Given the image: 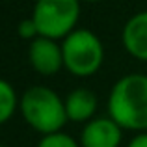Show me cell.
Listing matches in <instances>:
<instances>
[{"label":"cell","mask_w":147,"mask_h":147,"mask_svg":"<svg viewBox=\"0 0 147 147\" xmlns=\"http://www.w3.org/2000/svg\"><path fill=\"white\" fill-rule=\"evenodd\" d=\"M108 115L123 130L147 132V75L129 73L112 86Z\"/></svg>","instance_id":"1"},{"label":"cell","mask_w":147,"mask_h":147,"mask_svg":"<svg viewBox=\"0 0 147 147\" xmlns=\"http://www.w3.org/2000/svg\"><path fill=\"white\" fill-rule=\"evenodd\" d=\"M19 110L26 125L43 136L61 132L65 123L69 121L65 114V100L47 86L28 88L21 95Z\"/></svg>","instance_id":"2"},{"label":"cell","mask_w":147,"mask_h":147,"mask_svg":"<svg viewBox=\"0 0 147 147\" xmlns=\"http://www.w3.org/2000/svg\"><path fill=\"white\" fill-rule=\"evenodd\" d=\"M61 52L63 67L78 78L93 76L104 61L102 41L86 28H76L65 39H61Z\"/></svg>","instance_id":"3"},{"label":"cell","mask_w":147,"mask_h":147,"mask_svg":"<svg viewBox=\"0 0 147 147\" xmlns=\"http://www.w3.org/2000/svg\"><path fill=\"white\" fill-rule=\"evenodd\" d=\"M32 19L41 37L65 39L76 30L80 19V0H37Z\"/></svg>","instance_id":"4"},{"label":"cell","mask_w":147,"mask_h":147,"mask_svg":"<svg viewBox=\"0 0 147 147\" xmlns=\"http://www.w3.org/2000/svg\"><path fill=\"white\" fill-rule=\"evenodd\" d=\"M28 61L36 73L43 76H54L63 67V52L61 45L56 39L49 37H36L30 41L28 47Z\"/></svg>","instance_id":"5"},{"label":"cell","mask_w":147,"mask_h":147,"mask_svg":"<svg viewBox=\"0 0 147 147\" xmlns=\"http://www.w3.org/2000/svg\"><path fill=\"white\" fill-rule=\"evenodd\" d=\"M123 140V129L108 115L93 117L84 125L80 132V147H119Z\"/></svg>","instance_id":"6"},{"label":"cell","mask_w":147,"mask_h":147,"mask_svg":"<svg viewBox=\"0 0 147 147\" xmlns=\"http://www.w3.org/2000/svg\"><path fill=\"white\" fill-rule=\"evenodd\" d=\"M121 43L132 58L147 61V9L132 15L121 30Z\"/></svg>","instance_id":"7"},{"label":"cell","mask_w":147,"mask_h":147,"mask_svg":"<svg viewBox=\"0 0 147 147\" xmlns=\"http://www.w3.org/2000/svg\"><path fill=\"white\" fill-rule=\"evenodd\" d=\"M65 100V114L67 119L73 123H84L91 121L97 112V95L88 88H76L73 90Z\"/></svg>","instance_id":"8"},{"label":"cell","mask_w":147,"mask_h":147,"mask_svg":"<svg viewBox=\"0 0 147 147\" xmlns=\"http://www.w3.org/2000/svg\"><path fill=\"white\" fill-rule=\"evenodd\" d=\"M19 99L15 88L7 80L0 78V125L7 123L19 108Z\"/></svg>","instance_id":"9"},{"label":"cell","mask_w":147,"mask_h":147,"mask_svg":"<svg viewBox=\"0 0 147 147\" xmlns=\"http://www.w3.org/2000/svg\"><path fill=\"white\" fill-rule=\"evenodd\" d=\"M37 147H80V144L73 136L65 132H56V134H47L39 140Z\"/></svg>","instance_id":"10"},{"label":"cell","mask_w":147,"mask_h":147,"mask_svg":"<svg viewBox=\"0 0 147 147\" xmlns=\"http://www.w3.org/2000/svg\"><path fill=\"white\" fill-rule=\"evenodd\" d=\"M17 34L22 37V39H26V41H34L36 37H39L37 26H36V22H34V19H32V17L22 19V21L19 22V26H17Z\"/></svg>","instance_id":"11"},{"label":"cell","mask_w":147,"mask_h":147,"mask_svg":"<svg viewBox=\"0 0 147 147\" xmlns=\"http://www.w3.org/2000/svg\"><path fill=\"white\" fill-rule=\"evenodd\" d=\"M127 147H147V132H138Z\"/></svg>","instance_id":"12"},{"label":"cell","mask_w":147,"mask_h":147,"mask_svg":"<svg viewBox=\"0 0 147 147\" xmlns=\"http://www.w3.org/2000/svg\"><path fill=\"white\" fill-rule=\"evenodd\" d=\"M80 2H100V0H80Z\"/></svg>","instance_id":"13"},{"label":"cell","mask_w":147,"mask_h":147,"mask_svg":"<svg viewBox=\"0 0 147 147\" xmlns=\"http://www.w3.org/2000/svg\"><path fill=\"white\" fill-rule=\"evenodd\" d=\"M0 147H7V145H2V144H0Z\"/></svg>","instance_id":"14"}]
</instances>
